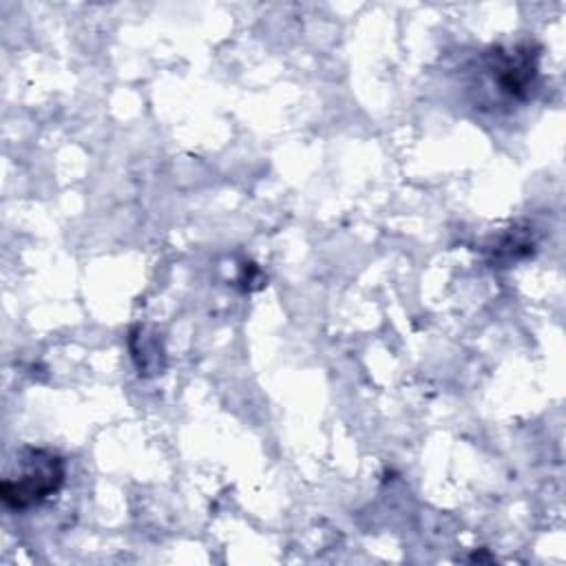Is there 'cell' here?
Returning a JSON list of instances; mask_svg holds the SVG:
<instances>
[{
	"mask_svg": "<svg viewBox=\"0 0 566 566\" xmlns=\"http://www.w3.org/2000/svg\"><path fill=\"white\" fill-rule=\"evenodd\" d=\"M542 46L535 40H517L513 44H493L484 49L473 64L475 104L486 111L500 106L511 108L524 104L539 77Z\"/></svg>",
	"mask_w": 566,
	"mask_h": 566,
	"instance_id": "1",
	"label": "cell"
},
{
	"mask_svg": "<svg viewBox=\"0 0 566 566\" xmlns=\"http://www.w3.org/2000/svg\"><path fill=\"white\" fill-rule=\"evenodd\" d=\"M66 480V460L46 447L24 444L15 451L0 482V500L22 513L51 500Z\"/></svg>",
	"mask_w": 566,
	"mask_h": 566,
	"instance_id": "2",
	"label": "cell"
},
{
	"mask_svg": "<svg viewBox=\"0 0 566 566\" xmlns=\"http://www.w3.org/2000/svg\"><path fill=\"white\" fill-rule=\"evenodd\" d=\"M130 352H133V360H135L139 374H161L164 363H159V358L164 360V349L155 336L146 334L144 327L133 329Z\"/></svg>",
	"mask_w": 566,
	"mask_h": 566,
	"instance_id": "3",
	"label": "cell"
}]
</instances>
